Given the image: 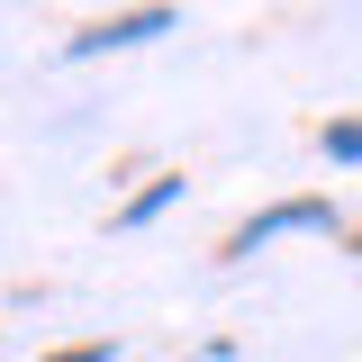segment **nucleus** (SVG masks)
<instances>
[{
    "label": "nucleus",
    "instance_id": "nucleus-1",
    "mask_svg": "<svg viewBox=\"0 0 362 362\" xmlns=\"http://www.w3.org/2000/svg\"><path fill=\"white\" fill-rule=\"evenodd\" d=\"M308 226H326V235H335V209H326V199H281V209H263V218H245L235 235H226L218 263H254L272 235H308Z\"/></svg>",
    "mask_w": 362,
    "mask_h": 362
},
{
    "label": "nucleus",
    "instance_id": "nucleus-2",
    "mask_svg": "<svg viewBox=\"0 0 362 362\" xmlns=\"http://www.w3.org/2000/svg\"><path fill=\"white\" fill-rule=\"evenodd\" d=\"M173 28V9L163 0H145V9H127V18H100V28H82V37L64 45L73 64H90V54H118V45H145V37H163Z\"/></svg>",
    "mask_w": 362,
    "mask_h": 362
},
{
    "label": "nucleus",
    "instance_id": "nucleus-3",
    "mask_svg": "<svg viewBox=\"0 0 362 362\" xmlns=\"http://www.w3.org/2000/svg\"><path fill=\"white\" fill-rule=\"evenodd\" d=\"M173 199H181V173H154V181H145V190L127 199V209H118V226H154L163 209H173Z\"/></svg>",
    "mask_w": 362,
    "mask_h": 362
},
{
    "label": "nucleus",
    "instance_id": "nucleus-4",
    "mask_svg": "<svg viewBox=\"0 0 362 362\" xmlns=\"http://www.w3.org/2000/svg\"><path fill=\"white\" fill-rule=\"evenodd\" d=\"M326 154H335V163H362V118H335V127H326Z\"/></svg>",
    "mask_w": 362,
    "mask_h": 362
},
{
    "label": "nucleus",
    "instance_id": "nucleus-5",
    "mask_svg": "<svg viewBox=\"0 0 362 362\" xmlns=\"http://www.w3.org/2000/svg\"><path fill=\"white\" fill-rule=\"evenodd\" d=\"M45 362H109V344H73V354H45Z\"/></svg>",
    "mask_w": 362,
    "mask_h": 362
}]
</instances>
